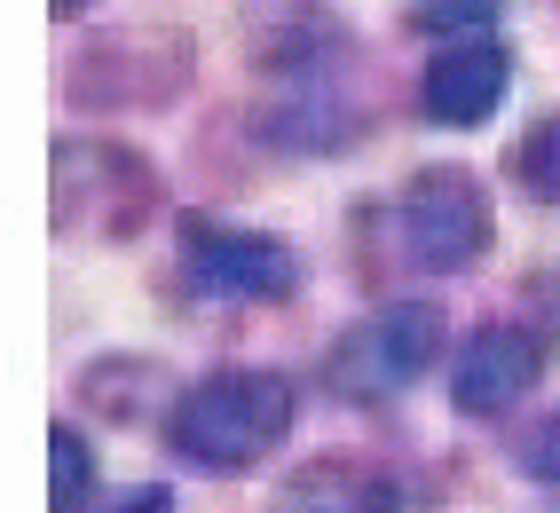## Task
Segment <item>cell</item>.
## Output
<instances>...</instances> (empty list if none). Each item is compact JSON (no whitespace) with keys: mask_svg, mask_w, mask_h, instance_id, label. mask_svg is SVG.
I'll use <instances>...</instances> for the list:
<instances>
[{"mask_svg":"<svg viewBox=\"0 0 560 513\" xmlns=\"http://www.w3.org/2000/svg\"><path fill=\"white\" fill-rule=\"evenodd\" d=\"M292 380L284 372H253V363H230V372H206L166 403V451L198 474H253L284 434H292Z\"/></svg>","mask_w":560,"mask_h":513,"instance_id":"cell-1","label":"cell"},{"mask_svg":"<svg viewBox=\"0 0 560 513\" xmlns=\"http://www.w3.org/2000/svg\"><path fill=\"white\" fill-rule=\"evenodd\" d=\"M387 237L410 269L427 277H466L490 253V198L466 166H419L387 206Z\"/></svg>","mask_w":560,"mask_h":513,"instance_id":"cell-2","label":"cell"},{"mask_svg":"<svg viewBox=\"0 0 560 513\" xmlns=\"http://www.w3.org/2000/svg\"><path fill=\"white\" fill-rule=\"evenodd\" d=\"M190 88V40L182 32H95L63 63V95L80 112H166Z\"/></svg>","mask_w":560,"mask_h":513,"instance_id":"cell-3","label":"cell"},{"mask_svg":"<svg viewBox=\"0 0 560 513\" xmlns=\"http://www.w3.org/2000/svg\"><path fill=\"white\" fill-rule=\"evenodd\" d=\"M442 355V308L434 301H395L355 316L340 340L324 348V387L340 403H387Z\"/></svg>","mask_w":560,"mask_h":513,"instance_id":"cell-4","label":"cell"},{"mask_svg":"<svg viewBox=\"0 0 560 513\" xmlns=\"http://www.w3.org/2000/svg\"><path fill=\"white\" fill-rule=\"evenodd\" d=\"M56 237L88 230V237H135L159 206V174L142 166L127 142H95V135H63L56 142Z\"/></svg>","mask_w":560,"mask_h":513,"instance_id":"cell-5","label":"cell"},{"mask_svg":"<svg viewBox=\"0 0 560 513\" xmlns=\"http://www.w3.org/2000/svg\"><path fill=\"white\" fill-rule=\"evenodd\" d=\"M182 277H190L206 301H284V292L301 284V261H292V245L269 237V230L182 213Z\"/></svg>","mask_w":560,"mask_h":513,"instance_id":"cell-6","label":"cell"},{"mask_svg":"<svg viewBox=\"0 0 560 513\" xmlns=\"http://www.w3.org/2000/svg\"><path fill=\"white\" fill-rule=\"evenodd\" d=\"M537 380H545V340L529 324H505V316L474 324L451 355V403L466 419H505Z\"/></svg>","mask_w":560,"mask_h":513,"instance_id":"cell-7","label":"cell"},{"mask_svg":"<svg viewBox=\"0 0 560 513\" xmlns=\"http://www.w3.org/2000/svg\"><path fill=\"white\" fill-rule=\"evenodd\" d=\"M513 88V56L490 32H466V40H442L419 71V112L434 127H481Z\"/></svg>","mask_w":560,"mask_h":513,"instance_id":"cell-8","label":"cell"},{"mask_svg":"<svg viewBox=\"0 0 560 513\" xmlns=\"http://www.w3.org/2000/svg\"><path fill=\"white\" fill-rule=\"evenodd\" d=\"M237 40L269 80H292V71L331 63L340 16H331V0H237Z\"/></svg>","mask_w":560,"mask_h":513,"instance_id":"cell-9","label":"cell"},{"mask_svg":"<svg viewBox=\"0 0 560 513\" xmlns=\"http://www.w3.org/2000/svg\"><path fill=\"white\" fill-rule=\"evenodd\" d=\"M260 513H402V482H395L380 458L331 451V458L292 466L284 482L269 490V505H260Z\"/></svg>","mask_w":560,"mask_h":513,"instance_id":"cell-10","label":"cell"},{"mask_svg":"<svg viewBox=\"0 0 560 513\" xmlns=\"http://www.w3.org/2000/svg\"><path fill=\"white\" fill-rule=\"evenodd\" d=\"M284 103L277 112H260V142H284V151H348V142L363 135V112L340 95V71L316 63V71H292V80H277Z\"/></svg>","mask_w":560,"mask_h":513,"instance_id":"cell-11","label":"cell"},{"mask_svg":"<svg viewBox=\"0 0 560 513\" xmlns=\"http://www.w3.org/2000/svg\"><path fill=\"white\" fill-rule=\"evenodd\" d=\"M151 387H166V372L142 363V355H103V363L80 372V395L95 403L103 419H119V427H135L142 411H151Z\"/></svg>","mask_w":560,"mask_h":513,"instance_id":"cell-12","label":"cell"},{"mask_svg":"<svg viewBox=\"0 0 560 513\" xmlns=\"http://www.w3.org/2000/svg\"><path fill=\"white\" fill-rule=\"evenodd\" d=\"M88 505H95V451L71 419H56L48 427V513H88Z\"/></svg>","mask_w":560,"mask_h":513,"instance_id":"cell-13","label":"cell"},{"mask_svg":"<svg viewBox=\"0 0 560 513\" xmlns=\"http://www.w3.org/2000/svg\"><path fill=\"white\" fill-rule=\"evenodd\" d=\"M505 174H513L537 206H560V112H545L529 135L513 142V151H505Z\"/></svg>","mask_w":560,"mask_h":513,"instance_id":"cell-14","label":"cell"},{"mask_svg":"<svg viewBox=\"0 0 560 513\" xmlns=\"http://www.w3.org/2000/svg\"><path fill=\"white\" fill-rule=\"evenodd\" d=\"M513 474L537 482V490H560V411H537L513 434Z\"/></svg>","mask_w":560,"mask_h":513,"instance_id":"cell-15","label":"cell"},{"mask_svg":"<svg viewBox=\"0 0 560 513\" xmlns=\"http://www.w3.org/2000/svg\"><path fill=\"white\" fill-rule=\"evenodd\" d=\"M490 24H498V0H410V32H434V40H466Z\"/></svg>","mask_w":560,"mask_h":513,"instance_id":"cell-16","label":"cell"},{"mask_svg":"<svg viewBox=\"0 0 560 513\" xmlns=\"http://www.w3.org/2000/svg\"><path fill=\"white\" fill-rule=\"evenodd\" d=\"M166 505H174V490H159V482H151V490H127L110 513H166Z\"/></svg>","mask_w":560,"mask_h":513,"instance_id":"cell-17","label":"cell"},{"mask_svg":"<svg viewBox=\"0 0 560 513\" xmlns=\"http://www.w3.org/2000/svg\"><path fill=\"white\" fill-rule=\"evenodd\" d=\"M80 9H95V0H48V16H63V24L80 16Z\"/></svg>","mask_w":560,"mask_h":513,"instance_id":"cell-18","label":"cell"}]
</instances>
